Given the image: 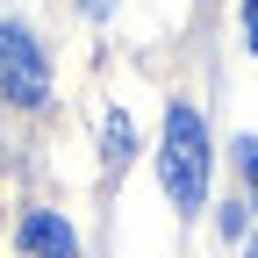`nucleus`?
<instances>
[{
  "label": "nucleus",
  "instance_id": "obj_1",
  "mask_svg": "<svg viewBox=\"0 0 258 258\" xmlns=\"http://www.w3.org/2000/svg\"><path fill=\"white\" fill-rule=\"evenodd\" d=\"M158 172H165L172 208H201L208 201V129L186 101L165 108V151H158Z\"/></svg>",
  "mask_w": 258,
  "mask_h": 258
},
{
  "label": "nucleus",
  "instance_id": "obj_2",
  "mask_svg": "<svg viewBox=\"0 0 258 258\" xmlns=\"http://www.w3.org/2000/svg\"><path fill=\"white\" fill-rule=\"evenodd\" d=\"M0 93L15 108H43L50 101V64H43L36 36L22 22H0Z\"/></svg>",
  "mask_w": 258,
  "mask_h": 258
},
{
  "label": "nucleus",
  "instance_id": "obj_3",
  "mask_svg": "<svg viewBox=\"0 0 258 258\" xmlns=\"http://www.w3.org/2000/svg\"><path fill=\"white\" fill-rule=\"evenodd\" d=\"M15 237H22V251H29V258H72V251H79L72 222H64V215H50V208H29Z\"/></svg>",
  "mask_w": 258,
  "mask_h": 258
},
{
  "label": "nucleus",
  "instance_id": "obj_4",
  "mask_svg": "<svg viewBox=\"0 0 258 258\" xmlns=\"http://www.w3.org/2000/svg\"><path fill=\"white\" fill-rule=\"evenodd\" d=\"M129 144H137V137H129V122L108 115V165H129Z\"/></svg>",
  "mask_w": 258,
  "mask_h": 258
},
{
  "label": "nucleus",
  "instance_id": "obj_5",
  "mask_svg": "<svg viewBox=\"0 0 258 258\" xmlns=\"http://www.w3.org/2000/svg\"><path fill=\"white\" fill-rule=\"evenodd\" d=\"M237 158H244V165H251V208H258V144L244 137V144H237Z\"/></svg>",
  "mask_w": 258,
  "mask_h": 258
},
{
  "label": "nucleus",
  "instance_id": "obj_6",
  "mask_svg": "<svg viewBox=\"0 0 258 258\" xmlns=\"http://www.w3.org/2000/svg\"><path fill=\"white\" fill-rule=\"evenodd\" d=\"M244 36H251V50H258V0H244Z\"/></svg>",
  "mask_w": 258,
  "mask_h": 258
},
{
  "label": "nucleus",
  "instance_id": "obj_7",
  "mask_svg": "<svg viewBox=\"0 0 258 258\" xmlns=\"http://www.w3.org/2000/svg\"><path fill=\"white\" fill-rule=\"evenodd\" d=\"M79 8H86V15H115V0H79Z\"/></svg>",
  "mask_w": 258,
  "mask_h": 258
},
{
  "label": "nucleus",
  "instance_id": "obj_8",
  "mask_svg": "<svg viewBox=\"0 0 258 258\" xmlns=\"http://www.w3.org/2000/svg\"><path fill=\"white\" fill-rule=\"evenodd\" d=\"M244 258H258V244H244Z\"/></svg>",
  "mask_w": 258,
  "mask_h": 258
}]
</instances>
